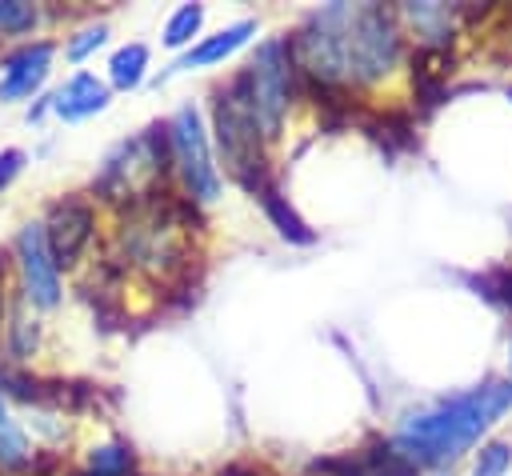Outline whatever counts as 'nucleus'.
<instances>
[{
    "instance_id": "obj_1",
    "label": "nucleus",
    "mask_w": 512,
    "mask_h": 476,
    "mask_svg": "<svg viewBox=\"0 0 512 476\" xmlns=\"http://www.w3.org/2000/svg\"><path fill=\"white\" fill-rule=\"evenodd\" d=\"M512 408V380H484L452 400L412 412L396 428V452L416 468H444L464 456Z\"/></svg>"
},
{
    "instance_id": "obj_2",
    "label": "nucleus",
    "mask_w": 512,
    "mask_h": 476,
    "mask_svg": "<svg viewBox=\"0 0 512 476\" xmlns=\"http://www.w3.org/2000/svg\"><path fill=\"white\" fill-rule=\"evenodd\" d=\"M212 120H216V144L224 156V168L232 172V180H240L252 196L268 188V160H264V132L256 124L248 88H244V72L232 76V84L216 88L212 100Z\"/></svg>"
},
{
    "instance_id": "obj_3",
    "label": "nucleus",
    "mask_w": 512,
    "mask_h": 476,
    "mask_svg": "<svg viewBox=\"0 0 512 476\" xmlns=\"http://www.w3.org/2000/svg\"><path fill=\"white\" fill-rule=\"evenodd\" d=\"M168 160H172V152H168V128L156 124V128L124 140L104 160V168L96 176V196H104V200H128V208H132V204L156 196L160 180L168 176Z\"/></svg>"
},
{
    "instance_id": "obj_4",
    "label": "nucleus",
    "mask_w": 512,
    "mask_h": 476,
    "mask_svg": "<svg viewBox=\"0 0 512 476\" xmlns=\"http://www.w3.org/2000/svg\"><path fill=\"white\" fill-rule=\"evenodd\" d=\"M340 52H344V80L372 84L388 76L400 60V28L392 12L376 4L340 8Z\"/></svg>"
},
{
    "instance_id": "obj_5",
    "label": "nucleus",
    "mask_w": 512,
    "mask_h": 476,
    "mask_svg": "<svg viewBox=\"0 0 512 476\" xmlns=\"http://www.w3.org/2000/svg\"><path fill=\"white\" fill-rule=\"evenodd\" d=\"M244 88L256 112V124L264 132V140H276L292 104V56H288V40H264L252 56V64L244 68Z\"/></svg>"
},
{
    "instance_id": "obj_6",
    "label": "nucleus",
    "mask_w": 512,
    "mask_h": 476,
    "mask_svg": "<svg viewBox=\"0 0 512 476\" xmlns=\"http://www.w3.org/2000/svg\"><path fill=\"white\" fill-rule=\"evenodd\" d=\"M168 152H172V168L180 172V184L188 192V200L196 204H212L224 188L220 168L212 160V144L204 132V120L192 104L176 108V116L168 120Z\"/></svg>"
},
{
    "instance_id": "obj_7",
    "label": "nucleus",
    "mask_w": 512,
    "mask_h": 476,
    "mask_svg": "<svg viewBox=\"0 0 512 476\" xmlns=\"http://www.w3.org/2000/svg\"><path fill=\"white\" fill-rule=\"evenodd\" d=\"M16 260H20V276H24V296L36 308H56L60 304V268L48 252L44 240V224H24L16 236Z\"/></svg>"
},
{
    "instance_id": "obj_8",
    "label": "nucleus",
    "mask_w": 512,
    "mask_h": 476,
    "mask_svg": "<svg viewBox=\"0 0 512 476\" xmlns=\"http://www.w3.org/2000/svg\"><path fill=\"white\" fill-rule=\"evenodd\" d=\"M92 228H96V212L84 200H60L48 212L44 240H48V252L56 260V268H72L80 260V252L92 240Z\"/></svg>"
},
{
    "instance_id": "obj_9",
    "label": "nucleus",
    "mask_w": 512,
    "mask_h": 476,
    "mask_svg": "<svg viewBox=\"0 0 512 476\" xmlns=\"http://www.w3.org/2000/svg\"><path fill=\"white\" fill-rule=\"evenodd\" d=\"M52 56H56V48H52L48 40H36V44L16 48V52L4 60L0 100H24V96H32V92L44 84V76H48V68H52Z\"/></svg>"
},
{
    "instance_id": "obj_10",
    "label": "nucleus",
    "mask_w": 512,
    "mask_h": 476,
    "mask_svg": "<svg viewBox=\"0 0 512 476\" xmlns=\"http://www.w3.org/2000/svg\"><path fill=\"white\" fill-rule=\"evenodd\" d=\"M108 108V84L92 72H76L56 96H52V112L60 120H88L96 112Z\"/></svg>"
},
{
    "instance_id": "obj_11",
    "label": "nucleus",
    "mask_w": 512,
    "mask_h": 476,
    "mask_svg": "<svg viewBox=\"0 0 512 476\" xmlns=\"http://www.w3.org/2000/svg\"><path fill=\"white\" fill-rule=\"evenodd\" d=\"M252 32H256V24H252V20L228 24V28H220L216 36L200 40L196 48H188V56L180 60V68H204V64H216V60H224V56L240 52V48L248 44V36H252Z\"/></svg>"
},
{
    "instance_id": "obj_12",
    "label": "nucleus",
    "mask_w": 512,
    "mask_h": 476,
    "mask_svg": "<svg viewBox=\"0 0 512 476\" xmlns=\"http://www.w3.org/2000/svg\"><path fill=\"white\" fill-rule=\"evenodd\" d=\"M256 196H260V204H264V216L276 224V232H280L284 240H292V244H312V240H316V232L296 216V208H292L272 184H268L264 192H256Z\"/></svg>"
},
{
    "instance_id": "obj_13",
    "label": "nucleus",
    "mask_w": 512,
    "mask_h": 476,
    "mask_svg": "<svg viewBox=\"0 0 512 476\" xmlns=\"http://www.w3.org/2000/svg\"><path fill=\"white\" fill-rule=\"evenodd\" d=\"M88 476H132L136 472V452L124 440H104L96 448H88Z\"/></svg>"
},
{
    "instance_id": "obj_14",
    "label": "nucleus",
    "mask_w": 512,
    "mask_h": 476,
    "mask_svg": "<svg viewBox=\"0 0 512 476\" xmlns=\"http://www.w3.org/2000/svg\"><path fill=\"white\" fill-rule=\"evenodd\" d=\"M144 68H148V48L144 44H124L108 60V80L116 88H136L144 80Z\"/></svg>"
},
{
    "instance_id": "obj_15",
    "label": "nucleus",
    "mask_w": 512,
    "mask_h": 476,
    "mask_svg": "<svg viewBox=\"0 0 512 476\" xmlns=\"http://www.w3.org/2000/svg\"><path fill=\"white\" fill-rule=\"evenodd\" d=\"M404 20L416 28V36H424V44H440V36L448 32L444 4H404Z\"/></svg>"
},
{
    "instance_id": "obj_16",
    "label": "nucleus",
    "mask_w": 512,
    "mask_h": 476,
    "mask_svg": "<svg viewBox=\"0 0 512 476\" xmlns=\"http://www.w3.org/2000/svg\"><path fill=\"white\" fill-rule=\"evenodd\" d=\"M200 24H204V8H200V4H184V8H176V12L168 16V24H164V44H168V48H184V44H192V36L200 32Z\"/></svg>"
},
{
    "instance_id": "obj_17",
    "label": "nucleus",
    "mask_w": 512,
    "mask_h": 476,
    "mask_svg": "<svg viewBox=\"0 0 512 476\" xmlns=\"http://www.w3.org/2000/svg\"><path fill=\"white\" fill-rule=\"evenodd\" d=\"M508 468H512V444H508V440H488V444H480L476 464H472V476H504Z\"/></svg>"
},
{
    "instance_id": "obj_18",
    "label": "nucleus",
    "mask_w": 512,
    "mask_h": 476,
    "mask_svg": "<svg viewBox=\"0 0 512 476\" xmlns=\"http://www.w3.org/2000/svg\"><path fill=\"white\" fill-rule=\"evenodd\" d=\"M8 344H12V356L16 360H28L40 344V332H36V320H28L24 312H12V324H8Z\"/></svg>"
},
{
    "instance_id": "obj_19",
    "label": "nucleus",
    "mask_w": 512,
    "mask_h": 476,
    "mask_svg": "<svg viewBox=\"0 0 512 476\" xmlns=\"http://www.w3.org/2000/svg\"><path fill=\"white\" fill-rule=\"evenodd\" d=\"M36 24V8L24 4V0H0V32L4 36H20V32H32Z\"/></svg>"
},
{
    "instance_id": "obj_20",
    "label": "nucleus",
    "mask_w": 512,
    "mask_h": 476,
    "mask_svg": "<svg viewBox=\"0 0 512 476\" xmlns=\"http://www.w3.org/2000/svg\"><path fill=\"white\" fill-rule=\"evenodd\" d=\"M104 36H108V28H104V24H92V28L76 32V36L68 40V60H84L88 52H96V48L104 44Z\"/></svg>"
},
{
    "instance_id": "obj_21",
    "label": "nucleus",
    "mask_w": 512,
    "mask_h": 476,
    "mask_svg": "<svg viewBox=\"0 0 512 476\" xmlns=\"http://www.w3.org/2000/svg\"><path fill=\"white\" fill-rule=\"evenodd\" d=\"M0 464H4V468L28 464V448H24V436H20L16 428H4V432H0Z\"/></svg>"
},
{
    "instance_id": "obj_22",
    "label": "nucleus",
    "mask_w": 512,
    "mask_h": 476,
    "mask_svg": "<svg viewBox=\"0 0 512 476\" xmlns=\"http://www.w3.org/2000/svg\"><path fill=\"white\" fill-rule=\"evenodd\" d=\"M24 168V152H16V148H4L0 152V188H8L12 180H16V172Z\"/></svg>"
},
{
    "instance_id": "obj_23",
    "label": "nucleus",
    "mask_w": 512,
    "mask_h": 476,
    "mask_svg": "<svg viewBox=\"0 0 512 476\" xmlns=\"http://www.w3.org/2000/svg\"><path fill=\"white\" fill-rule=\"evenodd\" d=\"M8 428V412H4V400H0V432Z\"/></svg>"
},
{
    "instance_id": "obj_24",
    "label": "nucleus",
    "mask_w": 512,
    "mask_h": 476,
    "mask_svg": "<svg viewBox=\"0 0 512 476\" xmlns=\"http://www.w3.org/2000/svg\"><path fill=\"white\" fill-rule=\"evenodd\" d=\"M0 288H4V256H0ZM4 296V292H0Z\"/></svg>"
},
{
    "instance_id": "obj_25",
    "label": "nucleus",
    "mask_w": 512,
    "mask_h": 476,
    "mask_svg": "<svg viewBox=\"0 0 512 476\" xmlns=\"http://www.w3.org/2000/svg\"><path fill=\"white\" fill-rule=\"evenodd\" d=\"M508 372H512V344H508Z\"/></svg>"
}]
</instances>
